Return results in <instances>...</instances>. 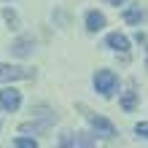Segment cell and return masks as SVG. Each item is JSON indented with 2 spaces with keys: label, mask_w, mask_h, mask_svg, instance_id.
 Listing matches in <instances>:
<instances>
[{
  "label": "cell",
  "mask_w": 148,
  "mask_h": 148,
  "mask_svg": "<svg viewBox=\"0 0 148 148\" xmlns=\"http://www.w3.org/2000/svg\"><path fill=\"white\" fill-rule=\"evenodd\" d=\"M145 67H148V62H145Z\"/></svg>",
  "instance_id": "cell-16"
},
{
  "label": "cell",
  "mask_w": 148,
  "mask_h": 148,
  "mask_svg": "<svg viewBox=\"0 0 148 148\" xmlns=\"http://www.w3.org/2000/svg\"><path fill=\"white\" fill-rule=\"evenodd\" d=\"M135 105H137V92L132 89V86H129V89L121 94V108L129 113V110H135Z\"/></svg>",
  "instance_id": "cell-10"
},
{
  "label": "cell",
  "mask_w": 148,
  "mask_h": 148,
  "mask_svg": "<svg viewBox=\"0 0 148 148\" xmlns=\"http://www.w3.org/2000/svg\"><path fill=\"white\" fill-rule=\"evenodd\" d=\"M59 148H75V145H73V137H65V140L59 143Z\"/></svg>",
  "instance_id": "cell-14"
},
{
  "label": "cell",
  "mask_w": 148,
  "mask_h": 148,
  "mask_svg": "<svg viewBox=\"0 0 148 148\" xmlns=\"http://www.w3.org/2000/svg\"><path fill=\"white\" fill-rule=\"evenodd\" d=\"M108 3H113V5H121V3H127V0H108Z\"/></svg>",
  "instance_id": "cell-15"
},
{
  "label": "cell",
  "mask_w": 148,
  "mask_h": 148,
  "mask_svg": "<svg viewBox=\"0 0 148 148\" xmlns=\"http://www.w3.org/2000/svg\"><path fill=\"white\" fill-rule=\"evenodd\" d=\"M105 43L110 49H116V51H129V40H127V35H121V32H110L105 38Z\"/></svg>",
  "instance_id": "cell-7"
},
{
  "label": "cell",
  "mask_w": 148,
  "mask_h": 148,
  "mask_svg": "<svg viewBox=\"0 0 148 148\" xmlns=\"http://www.w3.org/2000/svg\"><path fill=\"white\" fill-rule=\"evenodd\" d=\"M135 132L140 137H148V121H140V124H135Z\"/></svg>",
  "instance_id": "cell-13"
},
{
  "label": "cell",
  "mask_w": 148,
  "mask_h": 148,
  "mask_svg": "<svg viewBox=\"0 0 148 148\" xmlns=\"http://www.w3.org/2000/svg\"><path fill=\"white\" fill-rule=\"evenodd\" d=\"M24 78H32V70H30V67L0 65V84H8V81H24Z\"/></svg>",
  "instance_id": "cell-2"
},
{
  "label": "cell",
  "mask_w": 148,
  "mask_h": 148,
  "mask_svg": "<svg viewBox=\"0 0 148 148\" xmlns=\"http://www.w3.org/2000/svg\"><path fill=\"white\" fill-rule=\"evenodd\" d=\"M11 54L14 57H30L32 54V40L30 38H19L11 43Z\"/></svg>",
  "instance_id": "cell-5"
},
{
  "label": "cell",
  "mask_w": 148,
  "mask_h": 148,
  "mask_svg": "<svg viewBox=\"0 0 148 148\" xmlns=\"http://www.w3.org/2000/svg\"><path fill=\"white\" fill-rule=\"evenodd\" d=\"M73 145L75 148H94V137L92 135H84V132H75L73 135Z\"/></svg>",
  "instance_id": "cell-11"
},
{
  "label": "cell",
  "mask_w": 148,
  "mask_h": 148,
  "mask_svg": "<svg viewBox=\"0 0 148 148\" xmlns=\"http://www.w3.org/2000/svg\"><path fill=\"white\" fill-rule=\"evenodd\" d=\"M116 84L119 78L113 70H97V75H94V89H97L102 97H110L113 92H116Z\"/></svg>",
  "instance_id": "cell-1"
},
{
  "label": "cell",
  "mask_w": 148,
  "mask_h": 148,
  "mask_svg": "<svg viewBox=\"0 0 148 148\" xmlns=\"http://www.w3.org/2000/svg\"><path fill=\"white\" fill-rule=\"evenodd\" d=\"M51 124H54V119H43V121H35V124H22L19 132H46Z\"/></svg>",
  "instance_id": "cell-9"
},
{
  "label": "cell",
  "mask_w": 148,
  "mask_h": 148,
  "mask_svg": "<svg viewBox=\"0 0 148 148\" xmlns=\"http://www.w3.org/2000/svg\"><path fill=\"white\" fill-rule=\"evenodd\" d=\"M102 27H105V16H102L100 11H89L86 14V30L89 32H100Z\"/></svg>",
  "instance_id": "cell-6"
},
{
  "label": "cell",
  "mask_w": 148,
  "mask_h": 148,
  "mask_svg": "<svg viewBox=\"0 0 148 148\" xmlns=\"http://www.w3.org/2000/svg\"><path fill=\"white\" fill-rule=\"evenodd\" d=\"M143 19H145V11H143L140 5H132V8H127V11H124V22L127 24H140Z\"/></svg>",
  "instance_id": "cell-8"
},
{
  "label": "cell",
  "mask_w": 148,
  "mask_h": 148,
  "mask_svg": "<svg viewBox=\"0 0 148 148\" xmlns=\"http://www.w3.org/2000/svg\"><path fill=\"white\" fill-rule=\"evenodd\" d=\"M19 105H22V94L16 92V89H11V86H8V89H3V92H0V108H3V110L14 113Z\"/></svg>",
  "instance_id": "cell-3"
},
{
  "label": "cell",
  "mask_w": 148,
  "mask_h": 148,
  "mask_svg": "<svg viewBox=\"0 0 148 148\" xmlns=\"http://www.w3.org/2000/svg\"><path fill=\"white\" fill-rule=\"evenodd\" d=\"M89 124H92L94 132H97V137H113L116 135V127H113L105 116H89Z\"/></svg>",
  "instance_id": "cell-4"
},
{
  "label": "cell",
  "mask_w": 148,
  "mask_h": 148,
  "mask_svg": "<svg viewBox=\"0 0 148 148\" xmlns=\"http://www.w3.org/2000/svg\"><path fill=\"white\" fill-rule=\"evenodd\" d=\"M14 148H38V143L30 140V137H16V140H14Z\"/></svg>",
  "instance_id": "cell-12"
}]
</instances>
